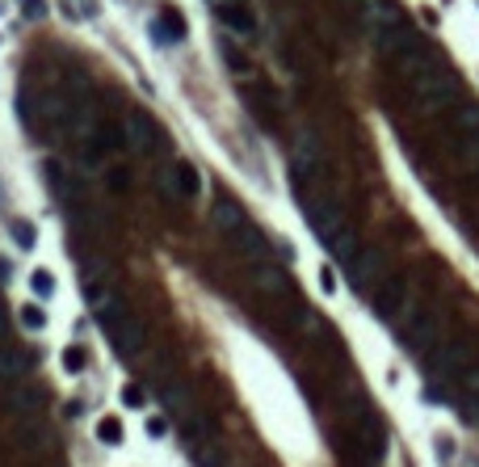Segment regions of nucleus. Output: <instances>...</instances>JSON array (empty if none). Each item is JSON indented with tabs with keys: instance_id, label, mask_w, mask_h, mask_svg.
Instances as JSON below:
<instances>
[{
	"instance_id": "obj_22",
	"label": "nucleus",
	"mask_w": 479,
	"mask_h": 467,
	"mask_svg": "<svg viewBox=\"0 0 479 467\" xmlns=\"http://www.w3.org/2000/svg\"><path fill=\"white\" fill-rule=\"evenodd\" d=\"M97 438L110 442V446H118V442H122V421H118V417H101V421H97Z\"/></svg>"
},
{
	"instance_id": "obj_2",
	"label": "nucleus",
	"mask_w": 479,
	"mask_h": 467,
	"mask_svg": "<svg viewBox=\"0 0 479 467\" xmlns=\"http://www.w3.org/2000/svg\"><path fill=\"white\" fill-rule=\"evenodd\" d=\"M215 228L223 232V240L244 257V262H261V257H270V240H265V232L248 219L244 206L236 202H215Z\"/></svg>"
},
{
	"instance_id": "obj_12",
	"label": "nucleus",
	"mask_w": 479,
	"mask_h": 467,
	"mask_svg": "<svg viewBox=\"0 0 479 467\" xmlns=\"http://www.w3.org/2000/svg\"><path fill=\"white\" fill-rule=\"evenodd\" d=\"M30 367H34V354H30L26 345H13V341L0 345V387L21 383V379L30 375Z\"/></svg>"
},
{
	"instance_id": "obj_19",
	"label": "nucleus",
	"mask_w": 479,
	"mask_h": 467,
	"mask_svg": "<svg viewBox=\"0 0 479 467\" xmlns=\"http://www.w3.org/2000/svg\"><path fill=\"white\" fill-rule=\"evenodd\" d=\"M189 455H194V463H198V467H223V463H227V455H223V446H219L215 438L189 442Z\"/></svg>"
},
{
	"instance_id": "obj_5",
	"label": "nucleus",
	"mask_w": 479,
	"mask_h": 467,
	"mask_svg": "<svg viewBox=\"0 0 479 467\" xmlns=\"http://www.w3.org/2000/svg\"><path fill=\"white\" fill-rule=\"evenodd\" d=\"M345 442H353L366 459H383V446H387V425H383V417L370 404H357L353 408V417H349V425H345Z\"/></svg>"
},
{
	"instance_id": "obj_7",
	"label": "nucleus",
	"mask_w": 479,
	"mask_h": 467,
	"mask_svg": "<svg viewBox=\"0 0 479 467\" xmlns=\"http://www.w3.org/2000/svg\"><path fill=\"white\" fill-rule=\"evenodd\" d=\"M400 341L412 349V354H429L438 341H442V316L433 307H416L412 316L404 320V329H400Z\"/></svg>"
},
{
	"instance_id": "obj_14",
	"label": "nucleus",
	"mask_w": 479,
	"mask_h": 467,
	"mask_svg": "<svg viewBox=\"0 0 479 467\" xmlns=\"http://www.w3.org/2000/svg\"><path fill=\"white\" fill-rule=\"evenodd\" d=\"M248 270H252V282H256L265 295H278V299H286V295H290V274H286L282 266H274V257L248 262Z\"/></svg>"
},
{
	"instance_id": "obj_10",
	"label": "nucleus",
	"mask_w": 479,
	"mask_h": 467,
	"mask_svg": "<svg viewBox=\"0 0 479 467\" xmlns=\"http://www.w3.org/2000/svg\"><path fill=\"white\" fill-rule=\"evenodd\" d=\"M122 139H126V152H135V156H151L160 147V131H156L151 114H143V110H131L122 118Z\"/></svg>"
},
{
	"instance_id": "obj_9",
	"label": "nucleus",
	"mask_w": 479,
	"mask_h": 467,
	"mask_svg": "<svg viewBox=\"0 0 479 467\" xmlns=\"http://www.w3.org/2000/svg\"><path fill=\"white\" fill-rule=\"evenodd\" d=\"M290 173H294V181H328V156L315 135H299L294 156H290Z\"/></svg>"
},
{
	"instance_id": "obj_24",
	"label": "nucleus",
	"mask_w": 479,
	"mask_h": 467,
	"mask_svg": "<svg viewBox=\"0 0 479 467\" xmlns=\"http://www.w3.org/2000/svg\"><path fill=\"white\" fill-rule=\"evenodd\" d=\"M17 316H21V329H42V324H46V311H42L38 303H26Z\"/></svg>"
},
{
	"instance_id": "obj_4",
	"label": "nucleus",
	"mask_w": 479,
	"mask_h": 467,
	"mask_svg": "<svg viewBox=\"0 0 479 467\" xmlns=\"http://www.w3.org/2000/svg\"><path fill=\"white\" fill-rule=\"evenodd\" d=\"M408 84H412V101L424 114H442V110H450L454 101H458V80L446 72V64H433L429 72H420Z\"/></svg>"
},
{
	"instance_id": "obj_18",
	"label": "nucleus",
	"mask_w": 479,
	"mask_h": 467,
	"mask_svg": "<svg viewBox=\"0 0 479 467\" xmlns=\"http://www.w3.org/2000/svg\"><path fill=\"white\" fill-rule=\"evenodd\" d=\"M219 21L236 34H252V13L240 5V0H219Z\"/></svg>"
},
{
	"instance_id": "obj_21",
	"label": "nucleus",
	"mask_w": 479,
	"mask_h": 467,
	"mask_svg": "<svg viewBox=\"0 0 479 467\" xmlns=\"http://www.w3.org/2000/svg\"><path fill=\"white\" fill-rule=\"evenodd\" d=\"M30 291L38 299H50V295H55V274H50V270H34L30 274Z\"/></svg>"
},
{
	"instance_id": "obj_8",
	"label": "nucleus",
	"mask_w": 479,
	"mask_h": 467,
	"mask_svg": "<svg viewBox=\"0 0 479 467\" xmlns=\"http://www.w3.org/2000/svg\"><path fill=\"white\" fill-rule=\"evenodd\" d=\"M370 299V311H375L379 320H387V324H395L404 311H408V282L400 278V274H387L375 291L366 295Z\"/></svg>"
},
{
	"instance_id": "obj_20",
	"label": "nucleus",
	"mask_w": 479,
	"mask_h": 467,
	"mask_svg": "<svg viewBox=\"0 0 479 467\" xmlns=\"http://www.w3.org/2000/svg\"><path fill=\"white\" fill-rule=\"evenodd\" d=\"M9 236L17 240V248H34V244H38V232H34L26 219H9Z\"/></svg>"
},
{
	"instance_id": "obj_29",
	"label": "nucleus",
	"mask_w": 479,
	"mask_h": 467,
	"mask_svg": "<svg viewBox=\"0 0 479 467\" xmlns=\"http://www.w3.org/2000/svg\"><path fill=\"white\" fill-rule=\"evenodd\" d=\"M319 282H324V295H332V291H337V278H332V270H324V274H319Z\"/></svg>"
},
{
	"instance_id": "obj_6",
	"label": "nucleus",
	"mask_w": 479,
	"mask_h": 467,
	"mask_svg": "<svg viewBox=\"0 0 479 467\" xmlns=\"http://www.w3.org/2000/svg\"><path fill=\"white\" fill-rule=\"evenodd\" d=\"M387 274H391V270H387V257H383L379 248H361V244H357V253L345 262V278H349V286H353L357 295H370Z\"/></svg>"
},
{
	"instance_id": "obj_11",
	"label": "nucleus",
	"mask_w": 479,
	"mask_h": 467,
	"mask_svg": "<svg viewBox=\"0 0 479 467\" xmlns=\"http://www.w3.org/2000/svg\"><path fill=\"white\" fill-rule=\"evenodd\" d=\"M446 131H450L454 147L475 152V143H479V106H454L450 118H446Z\"/></svg>"
},
{
	"instance_id": "obj_27",
	"label": "nucleus",
	"mask_w": 479,
	"mask_h": 467,
	"mask_svg": "<svg viewBox=\"0 0 479 467\" xmlns=\"http://www.w3.org/2000/svg\"><path fill=\"white\" fill-rule=\"evenodd\" d=\"M126 181H131V177H126V169H114V173H110V185H114V194H126Z\"/></svg>"
},
{
	"instance_id": "obj_30",
	"label": "nucleus",
	"mask_w": 479,
	"mask_h": 467,
	"mask_svg": "<svg viewBox=\"0 0 479 467\" xmlns=\"http://www.w3.org/2000/svg\"><path fill=\"white\" fill-rule=\"evenodd\" d=\"M475 173H479V143H475Z\"/></svg>"
},
{
	"instance_id": "obj_13",
	"label": "nucleus",
	"mask_w": 479,
	"mask_h": 467,
	"mask_svg": "<svg viewBox=\"0 0 479 467\" xmlns=\"http://www.w3.org/2000/svg\"><path fill=\"white\" fill-rule=\"evenodd\" d=\"M240 101L248 106V114L261 122V127H278V101L265 84H240Z\"/></svg>"
},
{
	"instance_id": "obj_28",
	"label": "nucleus",
	"mask_w": 479,
	"mask_h": 467,
	"mask_svg": "<svg viewBox=\"0 0 479 467\" xmlns=\"http://www.w3.org/2000/svg\"><path fill=\"white\" fill-rule=\"evenodd\" d=\"M21 5L30 9V17H42V13H46V5H42V0H21Z\"/></svg>"
},
{
	"instance_id": "obj_23",
	"label": "nucleus",
	"mask_w": 479,
	"mask_h": 467,
	"mask_svg": "<svg viewBox=\"0 0 479 467\" xmlns=\"http://www.w3.org/2000/svg\"><path fill=\"white\" fill-rule=\"evenodd\" d=\"M59 362H64V371H72V375H80V371H84V367H88V354H84V349H80V345H68V349H64V358H59Z\"/></svg>"
},
{
	"instance_id": "obj_17",
	"label": "nucleus",
	"mask_w": 479,
	"mask_h": 467,
	"mask_svg": "<svg viewBox=\"0 0 479 467\" xmlns=\"http://www.w3.org/2000/svg\"><path fill=\"white\" fill-rule=\"evenodd\" d=\"M151 30H156V38H165V42H185L189 38V26H185V17L177 9H160Z\"/></svg>"
},
{
	"instance_id": "obj_15",
	"label": "nucleus",
	"mask_w": 479,
	"mask_h": 467,
	"mask_svg": "<svg viewBox=\"0 0 479 467\" xmlns=\"http://www.w3.org/2000/svg\"><path fill=\"white\" fill-rule=\"evenodd\" d=\"M46 438H50V434H46L42 412H26V417H13V442H17V446L34 450V446H42Z\"/></svg>"
},
{
	"instance_id": "obj_26",
	"label": "nucleus",
	"mask_w": 479,
	"mask_h": 467,
	"mask_svg": "<svg viewBox=\"0 0 479 467\" xmlns=\"http://www.w3.org/2000/svg\"><path fill=\"white\" fill-rule=\"evenodd\" d=\"M122 404H126V408H139V404H143V387L126 383V387H122Z\"/></svg>"
},
{
	"instance_id": "obj_16",
	"label": "nucleus",
	"mask_w": 479,
	"mask_h": 467,
	"mask_svg": "<svg viewBox=\"0 0 479 467\" xmlns=\"http://www.w3.org/2000/svg\"><path fill=\"white\" fill-rule=\"evenodd\" d=\"M165 177L173 181V194H181V198H198L202 194V177H198V169L189 161H173Z\"/></svg>"
},
{
	"instance_id": "obj_25",
	"label": "nucleus",
	"mask_w": 479,
	"mask_h": 467,
	"mask_svg": "<svg viewBox=\"0 0 479 467\" xmlns=\"http://www.w3.org/2000/svg\"><path fill=\"white\" fill-rule=\"evenodd\" d=\"M458 404H462V417H467L471 425H479V392H462Z\"/></svg>"
},
{
	"instance_id": "obj_1",
	"label": "nucleus",
	"mask_w": 479,
	"mask_h": 467,
	"mask_svg": "<svg viewBox=\"0 0 479 467\" xmlns=\"http://www.w3.org/2000/svg\"><path fill=\"white\" fill-rule=\"evenodd\" d=\"M97 324H101V333L110 337V345H114L122 358L143 354V345H147V329H143V320L131 311V303H126L118 291H105V295L97 299Z\"/></svg>"
},
{
	"instance_id": "obj_3",
	"label": "nucleus",
	"mask_w": 479,
	"mask_h": 467,
	"mask_svg": "<svg viewBox=\"0 0 479 467\" xmlns=\"http://www.w3.org/2000/svg\"><path fill=\"white\" fill-rule=\"evenodd\" d=\"M433 349L438 354H424V371H429L438 383H446V387H458V379L479 362V354H475V345L467 337H454V341L433 345Z\"/></svg>"
}]
</instances>
